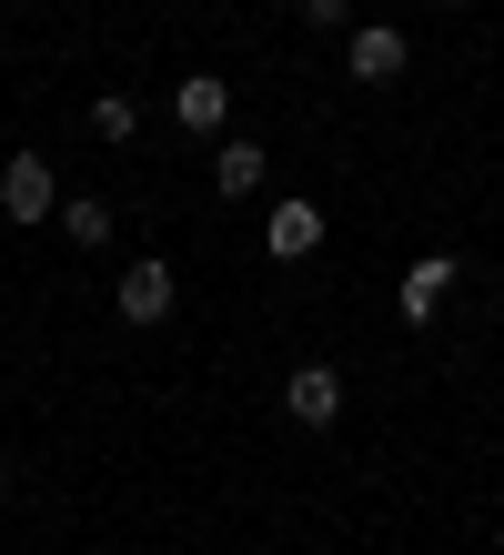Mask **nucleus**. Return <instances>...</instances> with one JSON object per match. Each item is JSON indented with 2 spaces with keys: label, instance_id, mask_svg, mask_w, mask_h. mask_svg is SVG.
<instances>
[{
  "label": "nucleus",
  "instance_id": "f257e3e1",
  "mask_svg": "<svg viewBox=\"0 0 504 555\" xmlns=\"http://www.w3.org/2000/svg\"><path fill=\"white\" fill-rule=\"evenodd\" d=\"M0 212H11L21 233H30V222H51V212H61V172H51L41 152H11V162H0Z\"/></svg>",
  "mask_w": 504,
  "mask_h": 555
},
{
  "label": "nucleus",
  "instance_id": "f03ea898",
  "mask_svg": "<svg viewBox=\"0 0 504 555\" xmlns=\"http://www.w3.org/2000/svg\"><path fill=\"white\" fill-rule=\"evenodd\" d=\"M283 414L302 424V435L344 424V374H333V364H293V384H283Z\"/></svg>",
  "mask_w": 504,
  "mask_h": 555
},
{
  "label": "nucleus",
  "instance_id": "7ed1b4c3",
  "mask_svg": "<svg viewBox=\"0 0 504 555\" xmlns=\"http://www.w3.org/2000/svg\"><path fill=\"white\" fill-rule=\"evenodd\" d=\"M454 253H424V263H403V283H393V304H403V323H434V313H444L454 304Z\"/></svg>",
  "mask_w": 504,
  "mask_h": 555
},
{
  "label": "nucleus",
  "instance_id": "20e7f679",
  "mask_svg": "<svg viewBox=\"0 0 504 555\" xmlns=\"http://www.w3.org/2000/svg\"><path fill=\"white\" fill-rule=\"evenodd\" d=\"M344 72H353L363 91H393V81H403V30H384V21H363L353 41H344Z\"/></svg>",
  "mask_w": 504,
  "mask_h": 555
},
{
  "label": "nucleus",
  "instance_id": "39448f33",
  "mask_svg": "<svg viewBox=\"0 0 504 555\" xmlns=\"http://www.w3.org/2000/svg\"><path fill=\"white\" fill-rule=\"evenodd\" d=\"M112 304H121V323H172V304H182V283H172V263H131Z\"/></svg>",
  "mask_w": 504,
  "mask_h": 555
},
{
  "label": "nucleus",
  "instance_id": "423d86ee",
  "mask_svg": "<svg viewBox=\"0 0 504 555\" xmlns=\"http://www.w3.org/2000/svg\"><path fill=\"white\" fill-rule=\"evenodd\" d=\"M313 243H323V203H273L262 253H273V263H313Z\"/></svg>",
  "mask_w": 504,
  "mask_h": 555
},
{
  "label": "nucleus",
  "instance_id": "0eeeda50",
  "mask_svg": "<svg viewBox=\"0 0 504 555\" xmlns=\"http://www.w3.org/2000/svg\"><path fill=\"white\" fill-rule=\"evenodd\" d=\"M172 121H182V132H202V142H222V121H232V81H182L172 91Z\"/></svg>",
  "mask_w": 504,
  "mask_h": 555
},
{
  "label": "nucleus",
  "instance_id": "6e6552de",
  "mask_svg": "<svg viewBox=\"0 0 504 555\" xmlns=\"http://www.w3.org/2000/svg\"><path fill=\"white\" fill-rule=\"evenodd\" d=\"M212 192H222V203L262 192V142H212Z\"/></svg>",
  "mask_w": 504,
  "mask_h": 555
},
{
  "label": "nucleus",
  "instance_id": "1a4fd4ad",
  "mask_svg": "<svg viewBox=\"0 0 504 555\" xmlns=\"http://www.w3.org/2000/svg\"><path fill=\"white\" fill-rule=\"evenodd\" d=\"M51 222H61V233H72L81 253H101V243H112V203H91V192H72V203H61Z\"/></svg>",
  "mask_w": 504,
  "mask_h": 555
},
{
  "label": "nucleus",
  "instance_id": "9d476101",
  "mask_svg": "<svg viewBox=\"0 0 504 555\" xmlns=\"http://www.w3.org/2000/svg\"><path fill=\"white\" fill-rule=\"evenodd\" d=\"M91 132L101 142H131V132H142V102H131V91H101V102H91Z\"/></svg>",
  "mask_w": 504,
  "mask_h": 555
},
{
  "label": "nucleus",
  "instance_id": "9b49d317",
  "mask_svg": "<svg viewBox=\"0 0 504 555\" xmlns=\"http://www.w3.org/2000/svg\"><path fill=\"white\" fill-rule=\"evenodd\" d=\"M302 21H313V30H344V0H302Z\"/></svg>",
  "mask_w": 504,
  "mask_h": 555
},
{
  "label": "nucleus",
  "instance_id": "f8f14e48",
  "mask_svg": "<svg viewBox=\"0 0 504 555\" xmlns=\"http://www.w3.org/2000/svg\"><path fill=\"white\" fill-rule=\"evenodd\" d=\"M0 505H11V465H0Z\"/></svg>",
  "mask_w": 504,
  "mask_h": 555
},
{
  "label": "nucleus",
  "instance_id": "ddd939ff",
  "mask_svg": "<svg viewBox=\"0 0 504 555\" xmlns=\"http://www.w3.org/2000/svg\"><path fill=\"white\" fill-rule=\"evenodd\" d=\"M434 11H464V0H434Z\"/></svg>",
  "mask_w": 504,
  "mask_h": 555
},
{
  "label": "nucleus",
  "instance_id": "4468645a",
  "mask_svg": "<svg viewBox=\"0 0 504 555\" xmlns=\"http://www.w3.org/2000/svg\"><path fill=\"white\" fill-rule=\"evenodd\" d=\"M293 11H302V0H293Z\"/></svg>",
  "mask_w": 504,
  "mask_h": 555
}]
</instances>
